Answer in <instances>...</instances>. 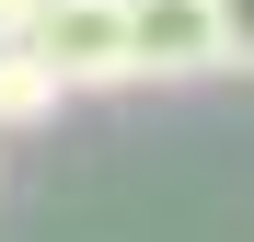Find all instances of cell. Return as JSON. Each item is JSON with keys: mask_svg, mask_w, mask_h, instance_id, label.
<instances>
[{"mask_svg": "<svg viewBox=\"0 0 254 242\" xmlns=\"http://www.w3.org/2000/svg\"><path fill=\"white\" fill-rule=\"evenodd\" d=\"M23 47L58 69V93H127L139 81V47H127V0H35Z\"/></svg>", "mask_w": 254, "mask_h": 242, "instance_id": "1", "label": "cell"}, {"mask_svg": "<svg viewBox=\"0 0 254 242\" xmlns=\"http://www.w3.org/2000/svg\"><path fill=\"white\" fill-rule=\"evenodd\" d=\"M127 47H139V81H220V12L208 0H127Z\"/></svg>", "mask_w": 254, "mask_h": 242, "instance_id": "2", "label": "cell"}, {"mask_svg": "<svg viewBox=\"0 0 254 242\" xmlns=\"http://www.w3.org/2000/svg\"><path fill=\"white\" fill-rule=\"evenodd\" d=\"M58 104H69V93H58V69H47V58H35L23 35H12V47H0V139H23V127H47Z\"/></svg>", "mask_w": 254, "mask_h": 242, "instance_id": "3", "label": "cell"}, {"mask_svg": "<svg viewBox=\"0 0 254 242\" xmlns=\"http://www.w3.org/2000/svg\"><path fill=\"white\" fill-rule=\"evenodd\" d=\"M208 12H220V69L254 81V0H208Z\"/></svg>", "mask_w": 254, "mask_h": 242, "instance_id": "4", "label": "cell"}, {"mask_svg": "<svg viewBox=\"0 0 254 242\" xmlns=\"http://www.w3.org/2000/svg\"><path fill=\"white\" fill-rule=\"evenodd\" d=\"M23 23H35V0H0V47H12V35H23Z\"/></svg>", "mask_w": 254, "mask_h": 242, "instance_id": "5", "label": "cell"}]
</instances>
